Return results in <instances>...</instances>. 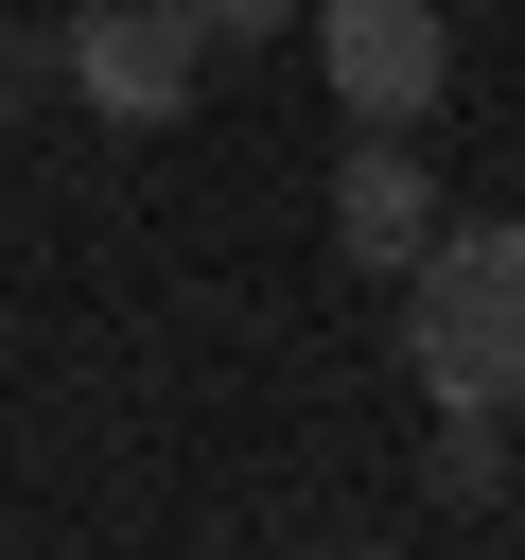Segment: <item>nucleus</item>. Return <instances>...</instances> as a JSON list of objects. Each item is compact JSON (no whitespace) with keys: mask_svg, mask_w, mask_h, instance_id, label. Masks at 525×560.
<instances>
[{"mask_svg":"<svg viewBox=\"0 0 525 560\" xmlns=\"http://www.w3.org/2000/svg\"><path fill=\"white\" fill-rule=\"evenodd\" d=\"M402 350L438 385V420H508L525 402V210H438L402 262Z\"/></svg>","mask_w":525,"mask_h":560,"instance_id":"obj_1","label":"nucleus"},{"mask_svg":"<svg viewBox=\"0 0 525 560\" xmlns=\"http://www.w3.org/2000/svg\"><path fill=\"white\" fill-rule=\"evenodd\" d=\"M298 18H315V70H332L350 122H420L438 70H455V18L438 0H298Z\"/></svg>","mask_w":525,"mask_h":560,"instance_id":"obj_2","label":"nucleus"},{"mask_svg":"<svg viewBox=\"0 0 525 560\" xmlns=\"http://www.w3.org/2000/svg\"><path fill=\"white\" fill-rule=\"evenodd\" d=\"M298 0H192V35H280Z\"/></svg>","mask_w":525,"mask_h":560,"instance_id":"obj_5","label":"nucleus"},{"mask_svg":"<svg viewBox=\"0 0 525 560\" xmlns=\"http://www.w3.org/2000/svg\"><path fill=\"white\" fill-rule=\"evenodd\" d=\"M192 70H210L192 0H88V18H70V88H88L105 122H175Z\"/></svg>","mask_w":525,"mask_h":560,"instance_id":"obj_3","label":"nucleus"},{"mask_svg":"<svg viewBox=\"0 0 525 560\" xmlns=\"http://www.w3.org/2000/svg\"><path fill=\"white\" fill-rule=\"evenodd\" d=\"M420 228H438V158H402V122H350V158H332V245H350L368 280H402Z\"/></svg>","mask_w":525,"mask_h":560,"instance_id":"obj_4","label":"nucleus"}]
</instances>
